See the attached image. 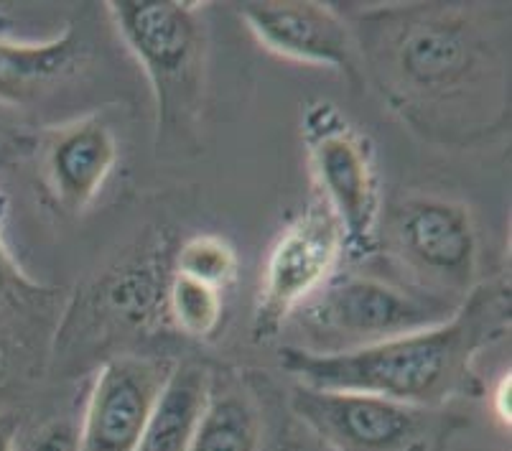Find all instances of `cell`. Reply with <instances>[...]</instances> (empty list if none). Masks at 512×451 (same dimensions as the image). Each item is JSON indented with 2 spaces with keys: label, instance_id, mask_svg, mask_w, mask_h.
<instances>
[{
  "label": "cell",
  "instance_id": "4fadbf2b",
  "mask_svg": "<svg viewBox=\"0 0 512 451\" xmlns=\"http://www.w3.org/2000/svg\"><path fill=\"white\" fill-rule=\"evenodd\" d=\"M212 373L199 362H179L171 370L136 451H189L209 398Z\"/></svg>",
  "mask_w": 512,
  "mask_h": 451
},
{
  "label": "cell",
  "instance_id": "5bb4252c",
  "mask_svg": "<svg viewBox=\"0 0 512 451\" xmlns=\"http://www.w3.org/2000/svg\"><path fill=\"white\" fill-rule=\"evenodd\" d=\"M263 423L258 403L242 383L212 375L209 398L189 451H260Z\"/></svg>",
  "mask_w": 512,
  "mask_h": 451
},
{
  "label": "cell",
  "instance_id": "ac0fdd59",
  "mask_svg": "<svg viewBox=\"0 0 512 451\" xmlns=\"http://www.w3.org/2000/svg\"><path fill=\"white\" fill-rule=\"evenodd\" d=\"M495 401H497V416L502 418V421L510 423V375L507 378L500 380V388L495 390Z\"/></svg>",
  "mask_w": 512,
  "mask_h": 451
},
{
  "label": "cell",
  "instance_id": "9a60e30c",
  "mask_svg": "<svg viewBox=\"0 0 512 451\" xmlns=\"http://www.w3.org/2000/svg\"><path fill=\"white\" fill-rule=\"evenodd\" d=\"M166 311L181 334L209 339L220 329L225 301H222L220 288L171 271L169 283H166Z\"/></svg>",
  "mask_w": 512,
  "mask_h": 451
},
{
  "label": "cell",
  "instance_id": "7c38bea8",
  "mask_svg": "<svg viewBox=\"0 0 512 451\" xmlns=\"http://www.w3.org/2000/svg\"><path fill=\"white\" fill-rule=\"evenodd\" d=\"M85 41L67 26L49 41L0 39V102L29 105L72 77L85 59Z\"/></svg>",
  "mask_w": 512,
  "mask_h": 451
},
{
  "label": "cell",
  "instance_id": "6da1fadb",
  "mask_svg": "<svg viewBox=\"0 0 512 451\" xmlns=\"http://www.w3.org/2000/svg\"><path fill=\"white\" fill-rule=\"evenodd\" d=\"M362 77L411 133L474 148L510 125V8L388 3L357 13Z\"/></svg>",
  "mask_w": 512,
  "mask_h": 451
},
{
  "label": "cell",
  "instance_id": "e0dca14e",
  "mask_svg": "<svg viewBox=\"0 0 512 451\" xmlns=\"http://www.w3.org/2000/svg\"><path fill=\"white\" fill-rule=\"evenodd\" d=\"M16 451H79V429L74 423L57 418L18 441Z\"/></svg>",
  "mask_w": 512,
  "mask_h": 451
},
{
  "label": "cell",
  "instance_id": "8992f818",
  "mask_svg": "<svg viewBox=\"0 0 512 451\" xmlns=\"http://www.w3.org/2000/svg\"><path fill=\"white\" fill-rule=\"evenodd\" d=\"M301 138L321 202L342 230L344 255L367 260L380 250L383 189L375 146L329 100L306 105Z\"/></svg>",
  "mask_w": 512,
  "mask_h": 451
},
{
  "label": "cell",
  "instance_id": "277c9868",
  "mask_svg": "<svg viewBox=\"0 0 512 451\" xmlns=\"http://www.w3.org/2000/svg\"><path fill=\"white\" fill-rule=\"evenodd\" d=\"M454 311L456 304L421 294L400 281L334 276L291 316V324L304 334L301 344L293 347L311 355L365 350L400 334L434 327Z\"/></svg>",
  "mask_w": 512,
  "mask_h": 451
},
{
  "label": "cell",
  "instance_id": "8fae6325",
  "mask_svg": "<svg viewBox=\"0 0 512 451\" xmlns=\"http://www.w3.org/2000/svg\"><path fill=\"white\" fill-rule=\"evenodd\" d=\"M118 164V141L100 115L51 130L44 143V179L57 204L82 215L95 204Z\"/></svg>",
  "mask_w": 512,
  "mask_h": 451
},
{
  "label": "cell",
  "instance_id": "7a4b0ae2",
  "mask_svg": "<svg viewBox=\"0 0 512 451\" xmlns=\"http://www.w3.org/2000/svg\"><path fill=\"white\" fill-rule=\"evenodd\" d=\"M510 329V283H477L454 314L434 327L342 355L283 347L281 367L301 385L380 395L418 408H446L479 395L477 357Z\"/></svg>",
  "mask_w": 512,
  "mask_h": 451
},
{
  "label": "cell",
  "instance_id": "2e32d148",
  "mask_svg": "<svg viewBox=\"0 0 512 451\" xmlns=\"http://www.w3.org/2000/svg\"><path fill=\"white\" fill-rule=\"evenodd\" d=\"M171 271L225 291L237 276V253L225 237L194 235L176 250Z\"/></svg>",
  "mask_w": 512,
  "mask_h": 451
},
{
  "label": "cell",
  "instance_id": "3957f363",
  "mask_svg": "<svg viewBox=\"0 0 512 451\" xmlns=\"http://www.w3.org/2000/svg\"><path fill=\"white\" fill-rule=\"evenodd\" d=\"M107 13L151 85L158 153H197L209 57L207 23L199 3L113 0L107 3Z\"/></svg>",
  "mask_w": 512,
  "mask_h": 451
},
{
  "label": "cell",
  "instance_id": "9c48e42d",
  "mask_svg": "<svg viewBox=\"0 0 512 451\" xmlns=\"http://www.w3.org/2000/svg\"><path fill=\"white\" fill-rule=\"evenodd\" d=\"M240 18L265 51L309 67L334 69L355 90H365L352 26L324 3L263 0L242 3Z\"/></svg>",
  "mask_w": 512,
  "mask_h": 451
},
{
  "label": "cell",
  "instance_id": "ba28073f",
  "mask_svg": "<svg viewBox=\"0 0 512 451\" xmlns=\"http://www.w3.org/2000/svg\"><path fill=\"white\" fill-rule=\"evenodd\" d=\"M344 240L324 202H311L293 217L268 250L253 309V339L271 342L291 316L337 276Z\"/></svg>",
  "mask_w": 512,
  "mask_h": 451
},
{
  "label": "cell",
  "instance_id": "d6986e66",
  "mask_svg": "<svg viewBox=\"0 0 512 451\" xmlns=\"http://www.w3.org/2000/svg\"><path fill=\"white\" fill-rule=\"evenodd\" d=\"M16 426L11 418H0V451H16Z\"/></svg>",
  "mask_w": 512,
  "mask_h": 451
},
{
  "label": "cell",
  "instance_id": "52a82bcc",
  "mask_svg": "<svg viewBox=\"0 0 512 451\" xmlns=\"http://www.w3.org/2000/svg\"><path fill=\"white\" fill-rule=\"evenodd\" d=\"M291 411L332 451H446L467 421L380 395L296 385Z\"/></svg>",
  "mask_w": 512,
  "mask_h": 451
},
{
  "label": "cell",
  "instance_id": "30bf717a",
  "mask_svg": "<svg viewBox=\"0 0 512 451\" xmlns=\"http://www.w3.org/2000/svg\"><path fill=\"white\" fill-rule=\"evenodd\" d=\"M174 365L118 355L97 373L79 426V451H136Z\"/></svg>",
  "mask_w": 512,
  "mask_h": 451
},
{
  "label": "cell",
  "instance_id": "5b68a950",
  "mask_svg": "<svg viewBox=\"0 0 512 451\" xmlns=\"http://www.w3.org/2000/svg\"><path fill=\"white\" fill-rule=\"evenodd\" d=\"M385 245L406 286L462 304L477 286L479 235L469 207L436 194H408L383 209Z\"/></svg>",
  "mask_w": 512,
  "mask_h": 451
}]
</instances>
